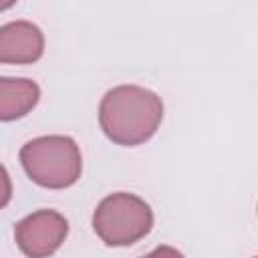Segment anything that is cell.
Here are the masks:
<instances>
[{"label":"cell","mask_w":258,"mask_h":258,"mask_svg":"<svg viewBox=\"0 0 258 258\" xmlns=\"http://www.w3.org/2000/svg\"><path fill=\"white\" fill-rule=\"evenodd\" d=\"M10 198H12V181H10L6 167L0 163V210L8 206Z\"/></svg>","instance_id":"52a82bcc"},{"label":"cell","mask_w":258,"mask_h":258,"mask_svg":"<svg viewBox=\"0 0 258 258\" xmlns=\"http://www.w3.org/2000/svg\"><path fill=\"white\" fill-rule=\"evenodd\" d=\"M44 52L42 30L28 20L0 26V64H32Z\"/></svg>","instance_id":"5b68a950"},{"label":"cell","mask_w":258,"mask_h":258,"mask_svg":"<svg viewBox=\"0 0 258 258\" xmlns=\"http://www.w3.org/2000/svg\"><path fill=\"white\" fill-rule=\"evenodd\" d=\"M20 163L26 175L40 187L64 189L79 181L83 171L81 149L67 135H42L20 149Z\"/></svg>","instance_id":"7a4b0ae2"},{"label":"cell","mask_w":258,"mask_h":258,"mask_svg":"<svg viewBox=\"0 0 258 258\" xmlns=\"http://www.w3.org/2000/svg\"><path fill=\"white\" fill-rule=\"evenodd\" d=\"M16 4V0H0V12H4V10H8V8H12Z\"/></svg>","instance_id":"ba28073f"},{"label":"cell","mask_w":258,"mask_h":258,"mask_svg":"<svg viewBox=\"0 0 258 258\" xmlns=\"http://www.w3.org/2000/svg\"><path fill=\"white\" fill-rule=\"evenodd\" d=\"M69 234V222L54 210H38L14 226V240L22 254L44 258L54 254Z\"/></svg>","instance_id":"277c9868"},{"label":"cell","mask_w":258,"mask_h":258,"mask_svg":"<svg viewBox=\"0 0 258 258\" xmlns=\"http://www.w3.org/2000/svg\"><path fill=\"white\" fill-rule=\"evenodd\" d=\"M163 121V101L157 93L119 85L105 93L99 105V125L117 145L135 147L149 141Z\"/></svg>","instance_id":"6da1fadb"},{"label":"cell","mask_w":258,"mask_h":258,"mask_svg":"<svg viewBox=\"0 0 258 258\" xmlns=\"http://www.w3.org/2000/svg\"><path fill=\"white\" fill-rule=\"evenodd\" d=\"M40 99V87L30 79L0 77V121L28 115Z\"/></svg>","instance_id":"8992f818"},{"label":"cell","mask_w":258,"mask_h":258,"mask_svg":"<svg viewBox=\"0 0 258 258\" xmlns=\"http://www.w3.org/2000/svg\"><path fill=\"white\" fill-rule=\"evenodd\" d=\"M151 228L153 212L135 194H111L93 212V230L107 246H131L143 240Z\"/></svg>","instance_id":"3957f363"}]
</instances>
